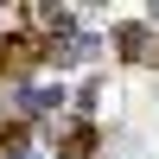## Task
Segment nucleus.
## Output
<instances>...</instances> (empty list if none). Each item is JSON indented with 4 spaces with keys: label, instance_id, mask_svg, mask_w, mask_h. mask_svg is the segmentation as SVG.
<instances>
[{
    "label": "nucleus",
    "instance_id": "1",
    "mask_svg": "<svg viewBox=\"0 0 159 159\" xmlns=\"http://www.w3.org/2000/svg\"><path fill=\"white\" fill-rule=\"evenodd\" d=\"M57 159H96V127H89V121L57 127Z\"/></svg>",
    "mask_w": 159,
    "mask_h": 159
},
{
    "label": "nucleus",
    "instance_id": "3",
    "mask_svg": "<svg viewBox=\"0 0 159 159\" xmlns=\"http://www.w3.org/2000/svg\"><path fill=\"white\" fill-rule=\"evenodd\" d=\"M0 153L32 159V127H25V121H0Z\"/></svg>",
    "mask_w": 159,
    "mask_h": 159
},
{
    "label": "nucleus",
    "instance_id": "2",
    "mask_svg": "<svg viewBox=\"0 0 159 159\" xmlns=\"http://www.w3.org/2000/svg\"><path fill=\"white\" fill-rule=\"evenodd\" d=\"M115 51H121V57H153V32H147V25H121V32H115Z\"/></svg>",
    "mask_w": 159,
    "mask_h": 159
}]
</instances>
